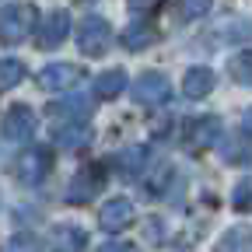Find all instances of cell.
<instances>
[{
	"label": "cell",
	"instance_id": "obj_1",
	"mask_svg": "<svg viewBox=\"0 0 252 252\" xmlns=\"http://www.w3.org/2000/svg\"><path fill=\"white\" fill-rule=\"evenodd\" d=\"M35 28V4H7L0 7V42L21 46Z\"/></svg>",
	"mask_w": 252,
	"mask_h": 252
},
{
	"label": "cell",
	"instance_id": "obj_2",
	"mask_svg": "<svg viewBox=\"0 0 252 252\" xmlns=\"http://www.w3.org/2000/svg\"><path fill=\"white\" fill-rule=\"evenodd\" d=\"M112 46V25L98 14H91L77 25V49L84 56H105Z\"/></svg>",
	"mask_w": 252,
	"mask_h": 252
},
{
	"label": "cell",
	"instance_id": "obj_3",
	"mask_svg": "<svg viewBox=\"0 0 252 252\" xmlns=\"http://www.w3.org/2000/svg\"><path fill=\"white\" fill-rule=\"evenodd\" d=\"M53 168V151L49 147H28L21 158H18V182L21 186H39Z\"/></svg>",
	"mask_w": 252,
	"mask_h": 252
},
{
	"label": "cell",
	"instance_id": "obj_4",
	"mask_svg": "<svg viewBox=\"0 0 252 252\" xmlns=\"http://www.w3.org/2000/svg\"><path fill=\"white\" fill-rule=\"evenodd\" d=\"M133 102L137 105H161V102H168V94H172V84H168V77L165 74H158V70H147V74H140L137 81H133Z\"/></svg>",
	"mask_w": 252,
	"mask_h": 252
},
{
	"label": "cell",
	"instance_id": "obj_5",
	"mask_svg": "<svg viewBox=\"0 0 252 252\" xmlns=\"http://www.w3.org/2000/svg\"><path fill=\"white\" fill-rule=\"evenodd\" d=\"M220 133H224V126H220L217 116H196L186 126V147L189 151H207L220 140Z\"/></svg>",
	"mask_w": 252,
	"mask_h": 252
},
{
	"label": "cell",
	"instance_id": "obj_6",
	"mask_svg": "<svg viewBox=\"0 0 252 252\" xmlns=\"http://www.w3.org/2000/svg\"><path fill=\"white\" fill-rule=\"evenodd\" d=\"M0 133H4L7 140H14V144L28 140L32 133H35V112H32L28 105H11L4 112V119H0Z\"/></svg>",
	"mask_w": 252,
	"mask_h": 252
},
{
	"label": "cell",
	"instance_id": "obj_7",
	"mask_svg": "<svg viewBox=\"0 0 252 252\" xmlns=\"http://www.w3.org/2000/svg\"><path fill=\"white\" fill-rule=\"evenodd\" d=\"M67 35H70V14L63 11V7H56V11L46 14L35 42H39V49H60L63 42H67Z\"/></svg>",
	"mask_w": 252,
	"mask_h": 252
},
{
	"label": "cell",
	"instance_id": "obj_8",
	"mask_svg": "<svg viewBox=\"0 0 252 252\" xmlns=\"http://www.w3.org/2000/svg\"><path fill=\"white\" fill-rule=\"evenodd\" d=\"M35 81L42 91H70L81 81V67H74V63H46Z\"/></svg>",
	"mask_w": 252,
	"mask_h": 252
},
{
	"label": "cell",
	"instance_id": "obj_9",
	"mask_svg": "<svg viewBox=\"0 0 252 252\" xmlns=\"http://www.w3.org/2000/svg\"><path fill=\"white\" fill-rule=\"evenodd\" d=\"M102 186H105V175H102L98 165L81 168V172L74 175L70 189H67V200H70V203H88L91 196H98V189H102Z\"/></svg>",
	"mask_w": 252,
	"mask_h": 252
},
{
	"label": "cell",
	"instance_id": "obj_10",
	"mask_svg": "<svg viewBox=\"0 0 252 252\" xmlns=\"http://www.w3.org/2000/svg\"><path fill=\"white\" fill-rule=\"evenodd\" d=\"M98 224H102L105 231H123L126 224H133V203L126 200V196L105 200L102 210H98Z\"/></svg>",
	"mask_w": 252,
	"mask_h": 252
},
{
	"label": "cell",
	"instance_id": "obj_11",
	"mask_svg": "<svg viewBox=\"0 0 252 252\" xmlns=\"http://www.w3.org/2000/svg\"><path fill=\"white\" fill-rule=\"evenodd\" d=\"M88 249V231L81 224H56L49 235V252H84Z\"/></svg>",
	"mask_w": 252,
	"mask_h": 252
},
{
	"label": "cell",
	"instance_id": "obj_12",
	"mask_svg": "<svg viewBox=\"0 0 252 252\" xmlns=\"http://www.w3.org/2000/svg\"><path fill=\"white\" fill-rule=\"evenodd\" d=\"M119 42L130 49V53H140V49H147V46L158 42V28L147 25V21H133V25H126V28H123Z\"/></svg>",
	"mask_w": 252,
	"mask_h": 252
},
{
	"label": "cell",
	"instance_id": "obj_13",
	"mask_svg": "<svg viewBox=\"0 0 252 252\" xmlns=\"http://www.w3.org/2000/svg\"><path fill=\"white\" fill-rule=\"evenodd\" d=\"M220 158H224L228 165H245L252 158V147H249V130L242 133H220Z\"/></svg>",
	"mask_w": 252,
	"mask_h": 252
},
{
	"label": "cell",
	"instance_id": "obj_14",
	"mask_svg": "<svg viewBox=\"0 0 252 252\" xmlns=\"http://www.w3.org/2000/svg\"><path fill=\"white\" fill-rule=\"evenodd\" d=\"M182 91H186V98H207V94L214 91V70H210V67H193V70H186Z\"/></svg>",
	"mask_w": 252,
	"mask_h": 252
},
{
	"label": "cell",
	"instance_id": "obj_15",
	"mask_svg": "<svg viewBox=\"0 0 252 252\" xmlns=\"http://www.w3.org/2000/svg\"><path fill=\"white\" fill-rule=\"evenodd\" d=\"M88 140H91V130H88L84 119H77V123L60 126V130H56V144L63 151H81V147H88Z\"/></svg>",
	"mask_w": 252,
	"mask_h": 252
},
{
	"label": "cell",
	"instance_id": "obj_16",
	"mask_svg": "<svg viewBox=\"0 0 252 252\" xmlns=\"http://www.w3.org/2000/svg\"><path fill=\"white\" fill-rule=\"evenodd\" d=\"M123 91H126V74H123V70H105V74L94 77V94H98L102 102L119 98Z\"/></svg>",
	"mask_w": 252,
	"mask_h": 252
},
{
	"label": "cell",
	"instance_id": "obj_17",
	"mask_svg": "<svg viewBox=\"0 0 252 252\" xmlns=\"http://www.w3.org/2000/svg\"><path fill=\"white\" fill-rule=\"evenodd\" d=\"M210 7H214V0H175V21H179V25L200 21Z\"/></svg>",
	"mask_w": 252,
	"mask_h": 252
},
{
	"label": "cell",
	"instance_id": "obj_18",
	"mask_svg": "<svg viewBox=\"0 0 252 252\" xmlns=\"http://www.w3.org/2000/svg\"><path fill=\"white\" fill-rule=\"evenodd\" d=\"M228 74H231V81H238V84H249V88H252V49L235 53V56L228 60Z\"/></svg>",
	"mask_w": 252,
	"mask_h": 252
},
{
	"label": "cell",
	"instance_id": "obj_19",
	"mask_svg": "<svg viewBox=\"0 0 252 252\" xmlns=\"http://www.w3.org/2000/svg\"><path fill=\"white\" fill-rule=\"evenodd\" d=\"M21 77H25V63L21 60H0V91H11L14 84H21Z\"/></svg>",
	"mask_w": 252,
	"mask_h": 252
},
{
	"label": "cell",
	"instance_id": "obj_20",
	"mask_svg": "<svg viewBox=\"0 0 252 252\" xmlns=\"http://www.w3.org/2000/svg\"><path fill=\"white\" fill-rule=\"evenodd\" d=\"M231 207H235L238 214H249V210H252V179H242V182L235 186V193H231Z\"/></svg>",
	"mask_w": 252,
	"mask_h": 252
},
{
	"label": "cell",
	"instance_id": "obj_21",
	"mask_svg": "<svg viewBox=\"0 0 252 252\" xmlns=\"http://www.w3.org/2000/svg\"><path fill=\"white\" fill-rule=\"evenodd\" d=\"M4 252H39V238L35 235H14L4 245Z\"/></svg>",
	"mask_w": 252,
	"mask_h": 252
},
{
	"label": "cell",
	"instance_id": "obj_22",
	"mask_svg": "<svg viewBox=\"0 0 252 252\" xmlns=\"http://www.w3.org/2000/svg\"><path fill=\"white\" fill-rule=\"evenodd\" d=\"M242 238H245V235H242V228H235V231H231V238H224V242L217 245V252H238Z\"/></svg>",
	"mask_w": 252,
	"mask_h": 252
},
{
	"label": "cell",
	"instance_id": "obj_23",
	"mask_svg": "<svg viewBox=\"0 0 252 252\" xmlns=\"http://www.w3.org/2000/svg\"><path fill=\"white\" fill-rule=\"evenodd\" d=\"M165 0H130V7L137 11V14H151V11H158Z\"/></svg>",
	"mask_w": 252,
	"mask_h": 252
},
{
	"label": "cell",
	"instance_id": "obj_24",
	"mask_svg": "<svg viewBox=\"0 0 252 252\" xmlns=\"http://www.w3.org/2000/svg\"><path fill=\"white\" fill-rule=\"evenodd\" d=\"M158 228H161V220H158V217H151V220H147V242H161V238H165Z\"/></svg>",
	"mask_w": 252,
	"mask_h": 252
},
{
	"label": "cell",
	"instance_id": "obj_25",
	"mask_svg": "<svg viewBox=\"0 0 252 252\" xmlns=\"http://www.w3.org/2000/svg\"><path fill=\"white\" fill-rule=\"evenodd\" d=\"M98 252H133V245H126V242H109V245H102Z\"/></svg>",
	"mask_w": 252,
	"mask_h": 252
},
{
	"label": "cell",
	"instance_id": "obj_26",
	"mask_svg": "<svg viewBox=\"0 0 252 252\" xmlns=\"http://www.w3.org/2000/svg\"><path fill=\"white\" fill-rule=\"evenodd\" d=\"M242 130H249V133H252V105L245 109V119H242Z\"/></svg>",
	"mask_w": 252,
	"mask_h": 252
}]
</instances>
